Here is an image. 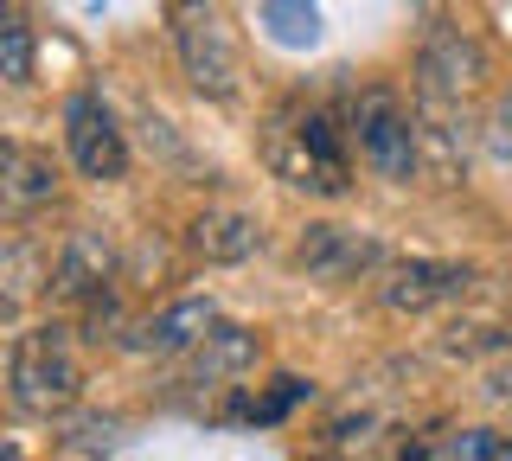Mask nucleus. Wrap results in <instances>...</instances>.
I'll use <instances>...</instances> for the list:
<instances>
[{"mask_svg":"<svg viewBox=\"0 0 512 461\" xmlns=\"http://www.w3.org/2000/svg\"><path fill=\"white\" fill-rule=\"evenodd\" d=\"M84 385L77 372V353H71V327H32V333H13L7 346V391L13 404L32 410V417H52L64 410Z\"/></svg>","mask_w":512,"mask_h":461,"instance_id":"obj_1","label":"nucleus"},{"mask_svg":"<svg viewBox=\"0 0 512 461\" xmlns=\"http://www.w3.org/2000/svg\"><path fill=\"white\" fill-rule=\"evenodd\" d=\"M352 141H359L365 167L391 186H410L416 173H423L416 116L397 103V90H359V97H352Z\"/></svg>","mask_w":512,"mask_h":461,"instance_id":"obj_2","label":"nucleus"},{"mask_svg":"<svg viewBox=\"0 0 512 461\" xmlns=\"http://www.w3.org/2000/svg\"><path fill=\"white\" fill-rule=\"evenodd\" d=\"M480 77H487V45L455 20H429L423 45H416V90L442 97V103H461Z\"/></svg>","mask_w":512,"mask_h":461,"instance_id":"obj_3","label":"nucleus"},{"mask_svg":"<svg viewBox=\"0 0 512 461\" xmlns=\"http://www.w3.org/2000/svg\"><path fill=\"white\" fill-rule=\"evenodd\" d=\"M180 65L199 97H231L237 90V39L218 7H180Z\"/></svg>","mask_w":512,"mask_h":461,"instance_id":"obj_4","label":"nucleus"},{"mask_svg":"<svg viewBox=\"0 0 512 461\" xmlns=\"http://www.w3.org/2000/svg\"><path fill=\"white\" fill-rule=\"evenodd\" d=\"M64 148H71V167L84 180H122L128 173V141H122L116 116H109V103L96 90H77L64 103Z\"/></svg>","mask_w":512,"mask_h":461,"instance_id":"obj_5","label":"nucleus"},{"mask_svg":"<svg viewBox=\"0 0 512 461\" xmlns=\"http://www.w3.org/2000/svg\"><path fill=\"white\" fill-rule=\"evenodd\" d=\"M474 116L461 103H442V97H423L416 103V148H423V173H436L442 186H455L474 161Z\"/></svg>","mask_w":512,"mask_h":461,"instance_id":"obj_6","label":"nucleus"},{"mask_svg":"<svg viewBox=\"0 0 512 461\" xmlns=\"http://www.w3.org/2000/svg\"><path fill=\"white\" fill-rule=\"evenodd\" d=\"M474 289V269L468 263H442V257H410L397 263L391 276L378 282V301L397 314H423V308H442V301H461Z\"/></svg>","mask_w":512,"mask_h":461,"instance_id":"obj_7","label":"nucleus"},{"mask_svg":"<svg viewBox=\"0 0 512 461\" xmlns=\"http://www.w3.org/2000/svg\"><path fill=\"white\" fill-rule=\"evenodd\" d=\"M378 263H384L378 237H365L352 225H308L295 237V269H308L314 282H352Z\"/></svg>","mask_w":512,"mask_h":461,"instance_id":"obj_8","label":"nucleus"},{"mask_svg":"<svg viewBox=\"0 0 512 461\" xmlns=\"http://www.w3.org/2000/svg\"><path fill=\"white\" fill-rule=\"evenodd\" d=\"M109 282H116V244H109L103 231H71L64 237V250H58V263H52V295L58 301H103L109 295Z\"/></svg>","mask_w":512,"mask_h":461,"instance_id":"obj_9","label":"nucleus"},{"mask_svg":"<svg viewBox=\"0 0 512 461\" xmlns=\"http://www.w3.org/2000/svg\"><path fill=\"white\" fill-rule=\"evenodd\" d=\"M212 327H218V308L192 295V301L160 308L154 321H141L122 346H128V353H148V359H173V353H199V346L212 340Z\"/></svg>","mask_w":512,"mask_h":461,"instance_id":"obj_10","label":"nucleus"},{"mask_svg":"<svg viewBox=\"0 0 512 461\" xmlns=\"http://www.w3.org/2000/svg\"><path fill=\"white\" fill-rule=\"evenodd\" d=\"M186 244L199 250L205 263H244V257H256V244H263V218L237 212V205H212V212L192 218Z\"/></svg>","mask_w":512,"mask_h":461,"instance_id":"obj_11","label":"nucleus"},{"mask_svg":"<svg viewBox=\"0 0 512 461\" xmlns=\"http://www.w3.org/2000/svg\"><path fill=\"white\" fill-rule=\"evenodd\" d=\"M256 365V333L250 327H212V340L192 353V372H186V385H231V378H244Z\"/></svg>","mask_w":512,"mask_h":461,"instance_id":"obj_12","label":"nucleus"},{"mask_svg":"<svg viewBox=\"0 0 512 461\" xmlns=\"http://www.w3.org/2000/svg\"><path fill=\"white\" fill-rule=\"evenodd\" d=\"M0 180H7V199H13V205H39V199L58 193L52 154L26 148V141H7V148H0Z\"/></svg>","mask_w":512,"mask_h":461,"instance_id":"obj_13","label":"nucleus"},{"mask_svg":"<svg viewBox=\"0 0 512 461\" xmlns=\"http://www.w3.org/2000/svg\"><path fill=\"white\" fill-rule=\"evenodd\" d=\"M256 26L276 45H314L320 39V13L295 7V0H263V7H256Z\"/></svg>","mask_w":512,"mask_h":461,"instance_id":"obj_14","label":"nucleus"},{"mask_svg":"<svg viewBox=\"0 0 512 461\" xmlns=\"http://www.w3.org/2000/svg\"><path fill=\"white\" fill-rule=\"evenodd\" d=\"M308 397H314L308 378H276V385H269L263 397H237V404H231V417H244V423H282L288 410H295V404H308Z\"/></svg>","mask_w":512,"mask_h":461,"instance_id":"obj_15","label":"nucleus"},{"mask_svg":"<svg viewBox=\"0 0 512 461\" xmlns=\"http://www.w3.org/2000/svg\"><path fill=\"white\" fill-rule=\"evenodd\" d=\"M0 77H7V84H32V26H26V13H0Z\"/></svg>","mask_w":512,"mask_h":461,"instance_id":"obj_16","label":"nucleus"},{"mask_svg":"<svg viewBox=\"0 0 512 461\" xmlns=\"http://www.w3.org/2000/svg\"><path fill=\"white\" fill-rule=\"evenodd\" d=\"M32 269H39V257H32L26 244H7V257H0V276H7L0 314H7V321H20V308H26V295H32Z\"/></svg>","mask_w":512,"mask_h":461,"instance_id":"obj_17","label":"nucleus"},{"mask_svg":"<svg viewBox=\"0 0 512 461\" xmlns=\"http://www.w3.org/2000/svg\"><path fill=\"white\" fill-rule=\"evenodd\" d=\"M448 461H512V436H500V429H461L448 442Z\"/></svg>","mask_w":512,"mask_h":461,"instance_id":"obj_18","label":"nucleus"},{"mask_svg":"<svg viewBox=\"0 0 512 461\" xmlns=\"http://www.w3.org/2000/svg\"><path fill=\"white\" fill-rule=\"evenodd\" d=\"M480 141H487V154H493L500 167H512V90L493 103V116L480 122Z\"/></svg>","mask_w":512,"mask_h":461,"instance_id":"obj_19","label":"nucleus"},{"mask_svg":"<svg viewBox=\"0 0 512 461\" xmlns=\"http://www.w3.org/2000/svg\"><path fill=\"white\" fill-rule=\"evenodd\" d=\"M71 449L77 455H109L116 449V417H84L71 429Z\"/></svg>","mask_w":512,"mask_h":461,"instance_id":"obj_20","label":"nucleus"},{"mask_svg":"<svg viewBox=\"0 0 512 461\" xmlns=\"http://www.w3.org/2000/svg\"><path fill=\"white\" fill-rule=\"evenodd\" d=\"M493 346H506V333H500V327H487V321L448 327V353H493Z\"/></svg>","mask_w":512,"mask_h":461,"instance_id":"obj_21","label":"nucleus"},{"mask_svg":"<svg viewBox=\"0 0 512 461\" xmlns=\"http://www.w3.org/2000/svg\"><path fill=\"white\" fill-rule=\"evenodd\" d=\"M436 449H429V442H404V461H429Z\"/></svg>","mask_w":512,"mask_h":461,"instance_id":"obj_22","label":"nucleus"},{"mask_svg":"<svg viewBox=\"0 0 512 461\" xmlns=\"http://www.w3.org/2000/svg\"><path fill=\"white\" fill-rule=\"evenodd\" d=\"M493 397H506V404H512V372H500V378H493Z\"/></svg>","mask_w":512,"mask_h":461,"instance_id":"obj_23","label":"nucleus"},{"mask_svg":"<svg viewBox=\"0 0 512 461\" xmlns=\"http://www.w3.org/2000/svg\"><path fill=\"white\" fill-rule=\"evenodd\" d=\"M7 461H13V455H7Z\"/></svg>","mask_w":512,"mask_h":461,"instance_id":"obj_24","label":"nucleus"}]
</instances>
